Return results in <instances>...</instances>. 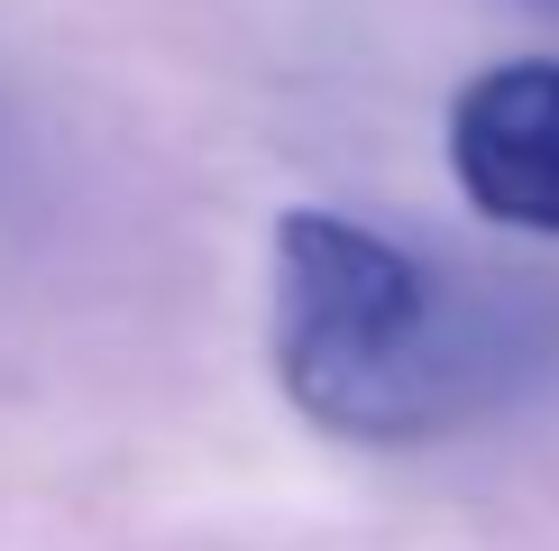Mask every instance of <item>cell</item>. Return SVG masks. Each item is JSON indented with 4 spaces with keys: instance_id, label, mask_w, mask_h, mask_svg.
I'll return each instance as SVG.
<instances>
[{
    "instance_id": "cell-1",
    "label": "cell",
    "mask_w": 559,
    "mask_h": 551,
    "mask_svg": "<svg viewBox=\"0 0 559 551\" xmlns=\"http://www.w3.org/2000/svg\"><path fill=\"white\" fill-rule=\"evenodd\" d=\"M275 377L340 442H431L504 386L496 313L348 212L275 230Z\"/></svg>"
},
{
    "instance_id": "cell-3",
    "label": "cell",
    "mask_w": 559,
    "mask_h": 551,
    "mask_svg": "<svg viewBox=\"0 0 559 551\" xmlns=\"http://www.w3.org/2000/svg\"><path fill=\"white\" fill-rule=\"evenodd\" d=\"M550 10H559V0H550Z\"/></svg>"
},
{
    "instance_id": "cell-2",
    "label": "cell",
    "mask_w": 559,
    "mask_h": 551,
    "mask_svg": "<svg viewBox=\"0 0 559 551\" xmlns=\"http://www.w3.org/2000/svg\"><path fill=\"white\" fill-rule=\"evenodd\" d=\"M450 175L486 221L559 239V56H514L450 102Z\"/></svg>"
}]
</instances>
